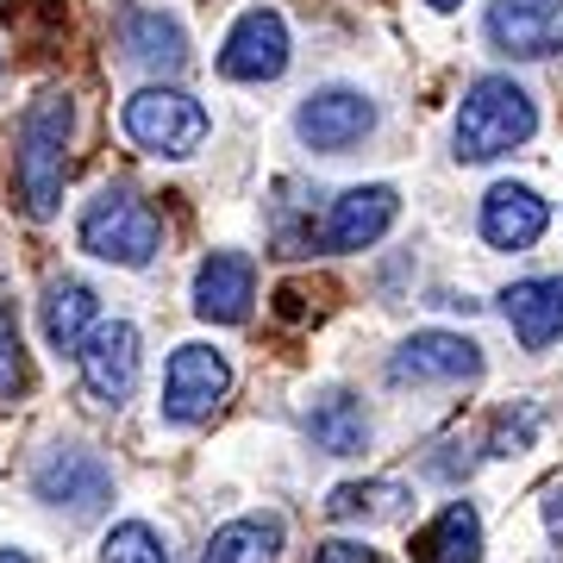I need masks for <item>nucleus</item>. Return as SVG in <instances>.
Instances as JSON below:
<instances>
[{"label":"nucleus","mask_w":563,"mask_h":563,"mask_svg":"<svg viewBox=\"0 0 563 563\" xmlns=\"http://www.w3.org/2000/svg\"><path fill=\"white\" fill-rule=\"evenodd\" d=\"M295 132H301L307 151L344 157V151H357L376 132V101L363 88H313L301 101V113H295Z\"/></svg>","instance_id":"obj_7"},{"label":"nucleus","mask_w":563,"mask_h":563,"mask_svg":"<svg viewBox=\"0 0 563 563\" xmlns=\"http://www.w3.org/2000/svg\"><path fill=\"white\" fill-rule=\"evenodd\" d=\"M551 57H563V25H558V38H551Z\"/></svg>","instance_id":"obj_29"},{"label":"nucleus","mask_w":563,"mask_h":563,"mask_svg":"<svg viewBox=\"0 0 563 563\" xmlns=\"http://www.w3.org/2000/svg\"><path fill=\"white\" fill-rule=\"evenodd\" d=\"M544 432V407L539 401H514L495 413V432H488V457H520V451H532Z\"/></svg>","instance_id":"obj_22"},{"label":"nucleus","mask_w":563,"mask_h":563,"mask_svg":"<svg viewBox=\"0 0 563 563\" xmlns=\"http://www.w3.org/2000/svg\"><path fill=\"white\" fill-rule=\"evenodd\" d=\"M32 488H38V501L51 507H69V514H101L113 501V470H107L95 451H81V444H63L51 457L32 470Z\"/></svg>","instance_id":"obj_9"},{"label":"nucleus","mask_w":563,"mask_h":563,"mask_svg":"<svg viewBox=\"0 0 563 563\" xmlns=\"http://www.w3.org/2000/svg\"><path fill=\"white\" fill-rule=\"evenodd\" d=\"M69 132H76V101L69 95H38L20 120V201L32 220H51L63 207V181H69Z\"/></svg>","instance_id":"obj_1"},{"label":"nucleus","mask_w":563,"mask_h":563,"mask_svg":"<svg viewBox=\"0 0 563 563\" xmlns=\"http://www.w3.org/2000/svg\"><path fill=\"white\" fill-rule=\"evenodd\" d=\"M544 225H551V207L526 188V181H495L483 201V239L495 251H526V244L544 239Z\"/></svg>","instance_id":"obj_15"},{"label":"nucleus","mask_w":563,"mask_h":563,"mask_svg":"<svg viewBox=\"0 0 563 563\" xmlns=\"http://www.w3.org/2000/svg\"><path fill=\"white\" fill-rule=\"evenodd\" d=\"M539 514H544V532H551V539L563 544V483H551V488H544Z\"/></svg>","instance_id":"obj_26"},{"label":"nucleus","mask_w":563,"mask_h":563,"mask_svg":"<svg viewBox=\"0 0 563 563\" xmlns=\"http://www.w3.org/2000/svg\"><path fill=\"white\" fill-rule=\"evenodd\" d=\"M157 244H163V220L139 201V195H125V188L95 195L88 213H81V251H88V257H101V263H125V269H139V263L157 257Z\"/></svg>","instance_id":"obj_3"},{"label":"nucleus","mask_w":563,"mask_h":563,"mask_svg":"<svg viewBox=\"0 0 563 563\" xmlns=\"http://www.w3.org/2000/svg\"><path fill=\"white\" fill-rule=\"evenodd\" d=\"M101 563H169V551L144 520H120L101 544Z\"/></svg>","instance_id":"obj_23"},{"label":"nucleus","mask_w":563,"mask_h":563,"mask_svg":"<svg viewBox=\"0 0 563 563\" xmlns=\"http://www.w3.org/2000/svg\"><path fill=\"white\" fill-rule=\"evenodd\" d=\"M25 395V344H20V320L0 307V401Z\"/></svg>","instance_id":"obj_24"},{"label":"nucleus","mask_w":563,"mask_h":563,"mask_svg":"<svg viewBox=\"0 0 563 563\" xmlns=\"http://www.w3.org/2000/svg\"><path fill=\"white\" fill-rule=\"evenodd\" d=\"M539 132V107L514 76H483L470 81V95L457 107V157L463 163H495L507 151H520Z\"/></svg>","instance_id":"obj_2"},{"label":"nucleus","mask_w":563,"mask_h":563,"mask_svg":"<svg viewBox=\"0 0 563 563\" xmlns=\"http://www.w3.org/2000/svg\"><path fill=\"white\" fill-rule=\"evenodd\" d=\"M288 69V25L269 7H251L239 13V25L225 32L220 51V76L225 81H276Z\"/></svg>","instance_id":"obj_10"},{"label":"nucleus","mask_w":563,"mask_h":563,"mask_svg":"<svg viewBox=\"0 0 563 563\" xmlns=\"http://www.w3.org/2000/svg\"><path fill=\"white\" fill-rule=\"evenodd\" d=\"M76 363H81V388L88 401L101 407H120L132 388H139V332L125 320H95L88 339L76 344Z\"/></svg>","instance_id":"obj_8"},{"label":"nucleus","mask_w":563,"mask_h":563,"mask_svg":"<svg viewBox=\"0 0 563 563\" xmlns=\"http://www.w3.org/2000/svg\"><path fill=\"white\" fill-rule=\"evenodd\" d=\"M563 0H488V38L507 57H551Z\"/></svg>","instance_id":"obj_14"},{"label":"nucleus","mask_w":563,"mask_h":563,"mask_svg":"<svg viewBox=\"0 0 563 563\" xmlns=\"http://www.w3.org/2000/svg\"><path fill=\"white\" fill-rule=\"evenodd\" d=\"M232 388V363L213 344H176V357L163 369V420L169 426H201Z\"/></svg>","instance_id":"obj_5"},{"label":"nucleus","mask_w":563,"mask_h":563,"mask_svg":"<svg viewBox=\"0 0 563 563\" xmlns=\"http://www.w3.org/2000/svg\"><path fill=\"white\" fill-rule=\"evenodd\" d=\"M307 432L320 444L325 457H357L369 451V413L351 388H320L313 401H307Z\"/></svg>","instance_id":"obj_16"},{"label":"nucleus","mask_w":563,"mask_h":563,"mask_svg":"<svg viewBox=\"0 0 563 563\" xmlns=\"http://www.w3.org/2000/svg\"><path fill=\"white\" fill-rule=\"evenodd\" d=\"M483 376V344L463 332H413V339L388 357V383L395 388H451Z\"/></svg>","instance_id":"obj_6"},{"label":"nucleus","mask_w":563,"mask_h":563,"mask_svg":"<svg viewBox=\"0 0 563 563\" xmlns=\"http://www.w3.org/2000/svg\"><path fill=\"white\" fill-rule=\"evenodd\" d=\"M251 301H257V263L244 251H213L195 276V313L213 325H239L251 320Z\"/></svg>","instance_id":"obj_12"},{"label":"nucleus","mask_w":563,"mask_h":563,"mask_svg":"<svg viewBox=\"0 0 563 563\" xmlns=\"http://www.w3.org/2000/svg\"><path fill=\"white\" fill-rule=\"evenodd\" d=\"M0 563H32V558H25V551H0Z\"/></svg>","instance_id":"obj_28"},{"label":"nucleus","mask_w":563,"mask_h":563,"mask_svg":"<svg viewBox=\"0 0 563 563\" xmlns=\"http://www.w3.org/2000/svg\"><path fill=\"white\" fill-rule=\"evenodd\" d=\"M401 220V195L388 188V181H369V188H351L332 201L320 225V251H369V244L383 239L388 225Z\"/></svg>","instance_id":"obj_11"},{"label":"nucleus","mask_w":563,"mask_h":563,"mask_svg":"<svg viewBox=\"0 0 563 563\" xmlns=\"http://www.w3.org/2000/svg\"><path fill=\"white\" fill-rule=\"evenodd\" d=\"M426 7H432V13H451V7H463V0H426Z\"/></svg>","instance_id":"obj_27"},{"label":"nucleus","mask_w":563,"mask_h":563,"mask_svg":"<svg viewBox=\"0 0 563 563\" xmlns=\"http://www.w3.org/2000/svg\"><path fill=\"white\" fill-rule=\"evenodd\" d=\"M125 139L151 157H195L207 144V107L181 88H139L120 113Z\"/></svg>","instance_id":"obj_4"},{"label":"nucleus","mask_w":563,"mask_h":563,"mask_svg":"<svg viewBox=\"0 0 563 563\" xmlns=\"http://www.w3.org/2000/svg\"><path fill=\"white\" fill-rule=\"evenodd\" d=\"M413 563H483V514L470 501H451L413 539Z\"/></svg>","instance_id":"obj_18"},{"label":"nucleus","mask_w":563,"mask_h":563,"mask_svg":"<svg viewBox=\"0 0 563 563\" xmlns=\"http://www.w3.org/2000/svg\"><path fill=\"white\" fill-rule=\"evenodd\" d=\"M101 320V295L88 288V282H51L44 288V339H51V351H69L76 357V344L88 339V325Z\"/></svg>","instance_id":"obj_19"},{"label":"nucleus","mask_w":563,"mask_h":563,"mask_svg":"<svg viewBox=\"0 0 563 563\" xmlns=\"http://www.w3.org/2000/svg\"><path fill=\"white\" fill-rule=\"evenodd\" d=\"M313 563H383V558L357 539H325V544H313Z\"/></svg>","instance_id":"obj_25"},{"label":"nucleus","mask_w":563,"mask_h":563,"mask_svg":"<svg viewBox=\"0 0 563 563\" xmlns=\"http://www.w3.org/2000/svg\"><path fill=\"white\" fill-rule=\"evenodd\" d=\"M282 558V520L276 514H244L207 539L201 563H276Z\"/></svg>","instance_id":"obj_21"},{"label":"nucleus","mask_w":563,"mask_h":563,"mask_svg":"<svg viewBox=\"0 0 563 563\" xmlns=\"http://www.w3.org/2000/svg\"><path fill=\"white\" fill-rule=\"evenodd\" d=\"M120 44L125 57L144 63V69H188V38H181V25L169 20V13H157V7H132L120 20Z\"/></svg>","instance_id":"obj_17"},{"label":"nucleus","mask_w":563,"mask_h":563,"mask_svg":"<svg viewBox=\"0 0 563 563\" xmlns=\"http://www.w3.org/2000/svg\"><path fill=\"white\" fill-rule=\"evenodd\" d=\"M501 320L526 351H551L563 339V276H526L501 295Z\"/></svg>","instance_id":"obj_13"},{"label":"nucleus","mask_w":563,"mask_h":563,"mask_svg":"<svg viewBox=\"0 0 563 563\" xmlns=\"http://www.w3.org/2000/svg\"><path fill=\"white\" fill-rule=\"evenodd\" d=\"M407 483H339L325 495V520L339 526H383V520H401L407 514Z\"/></svg>","instance_id":"obj_20"}]
</instances>
